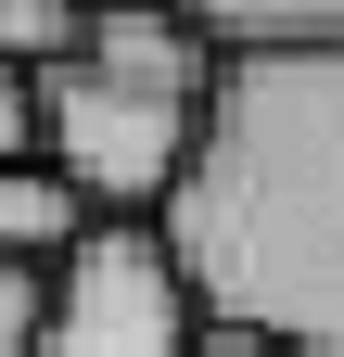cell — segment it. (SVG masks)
<instances>
[{"instance_id": "cell-1", "label": "cell", "mask_w": 344, "mask_h": 357, "mask_svg": "<svg viewBox=\"0 0 344 357\" xmlns=\"http://www.w3.org/2000/svg\"><path fill=\"white\" fill-rule=\"evenodd\" d=\"M153 230L204 332L344 357V52H230L204 153Z\"/></svg>"}, {"instance_id": "cell-2", "label": "cell", "mask_w": 344, "mask_h": 357, "mask_svg": "<svg viewBox=\"0 0 344 357\" xmlns=\"http://www.w3.org/2000/svg\"><path fill=\"white\" fill-rule=\"evenodd\" d=\"M230 52L166 0H102L90 52L38 77V153H52L102 217H166L179 178L204 153V115H217Z\"/></svg>"}, {"instance_id": "cell-3", "label": "cell", "mask_w": 344, "mask_h": 357, "mask_svg": "<svg viewBox=\"0 0 344 357\" xmlns=\"http://www.w3.org/2000/svg\"><path fill=\"white\" fill-rule=\"evenodd\" d=\"M38 357H204V306H191V281H179V255H166L153 217H102L52 268Z\"/></svg>"}, {"instance_id": "cell-4", "label": "cell", "mask_w": 344, "mask_h": 357, "mask_svg": "<svg viewBox=\"0 0 344 357\" xmlns=\"http://www.w3.org/2000/svg\"><path fill=\"white\" fill-rule=\"evenodd\" d=\"M90 230H102V204L77 192L52 153H0V255H26V268H64Z\"/></svg>"}, {"instance_id": "cell-5", "label": "cell", "mask_w": 344, "mask_h": 357, "mask_svg": "<svg viewBox=\"0 0 344 357\" xmlns=\"http://www.w3.org/2000/svg\"><path fill=\"white\" fill-rule=\"evenodd\" d=\"M217 52H344V0H166Z\"/></svg>"}, {"instance_id": "cell-6", "label": "cell", "mask_w": 344, "mask_h": 357, "mask_svg": "<svg viewBox=\"0 0 344 357\" xmlns=\"http://www.w3.org/2000/svg\"><path fill=\"white\" fill-rule=\"evenodd\" d=\"M90 13L102 0H0V77H52V64H77L90 52Z\"/></svg>"}, {"instance_id": "cell-7", "label": "cell", "mask_w": 344, "mask_h": 357, "mask_svg": "<svg viewBox=\"0 0 344 357\" xmlns=\"http://www.w3.org/2000/svg\"><path fill=\"white\" fill-rule=\"evenodd\" d=\"M38 332H52V268L0 255V357H38Z\"/></svg>"}, {"instance_id": "cell-8", "label": "cell", "mask_w": 344, "mask_h": 357, "mask_svg": "<svg viewBox=\"0 0 344 357\" xmlns=\"http://www.w3.org/2000/svg\"><path fill=\"white\" fill-rule=\"evenodd\" d=\"M0 153H38V89L0 77Z\"/></svg>"}, {"instance_id": "cell-9", "label": "cell", "mask_w": 344, "mask_h": 357, "mask_svg": "<svg viewBox=\"0 0 344 357\" xmlns=\"http://www.w3.org/2000/svg\"><path fill=\"white\" fill-rule=\"evenodd\" d=\"M204 357H293V344H255V332H204Z\"/></svg>"}]
</instances>
